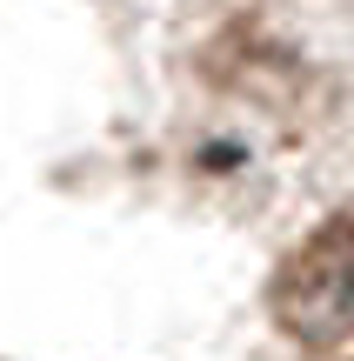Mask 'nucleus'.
<instances>
[{
  "label": "nucleus",
  "mask_w": 354,
  "mask_h": 361,
  "mask_svg": "<svg viewBox=\"0 0 354 361\" xmlns=\"http://www.w3.org/2000/svg\"><path fill=\"white\" fill-rule=\"evenodd\" d=\"M274 322L308 355H354V221H328L288 255Z\"/></svg>",
  "instance_id": "nucleus-1"
}]
</instances>
